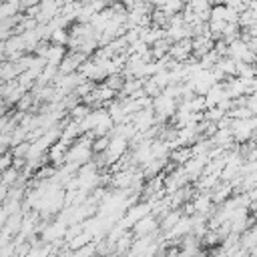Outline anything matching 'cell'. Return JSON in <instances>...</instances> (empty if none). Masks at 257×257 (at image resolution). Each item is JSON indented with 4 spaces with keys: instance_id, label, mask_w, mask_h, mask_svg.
Masks as SVG:
<instances>
[{
    "instance_id": "cell-1",
    "label": "cell",
    "mask_w": 257,
    "mask_h": 257,
    "mask_svg": "<svg viewBox=\"0 0 257 257\" xmlns=\"http://www.w3.org/2000/svg\"><path fill=\"white\" fill-rule=\"evenodd\" d=\"M155 225H157V221L153 219V217H143V219H139L137 221V225H135V233H139V235H147L149 231H153L155 229Z\"/></svg>"
}]
</instances>
